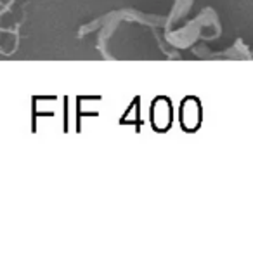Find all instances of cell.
I'll return each instance as SVG.
<instances>
[{"mask_svg":"<svg viewBox=\"0 0 253 255\" xmlns=\"http://www.w3.org/2000/svg\"><path fill=\"white\" fill-rule=\"evenodd\" d=\"M201 120V110L196 99H186L180 108V122H182L186 130H194Z\"/></svg>","mask_w":253,"mask_h":255,"instance_id":"1","label":"cell"},{"mask_svg":"<svg viewBox=\"0 0 253 255\" xmlns=\"http://www.w3.org/2000/svg\"><path fill=\"white\" fill-rule=\"evenodd\" d=\"M172 120V108L167 99H158L151 110V122L158 130H165Z\"/></svg>","mask_w":253,"mask_h":255,"instance_id":"2","label":"cell"}]
</instances>
